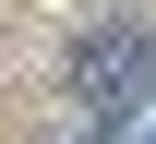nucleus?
Instances as JSON below:
<instances>
[{"label":"nucleus","mask_w":156,"mask_h":144,"mask_svg":"<svg viewBox=\"0 0 156 144\" xmlns=\"http://www.w3.org/2000/svg\"><path fill=\"white\" fill-rule=\"evenodd\" d=\"M144 72H156V24H132V12H120V24H96V36L72 48V84H84V108H120Z\"/></svg>","instance_id":"nucleus-1"}]
</instances>
